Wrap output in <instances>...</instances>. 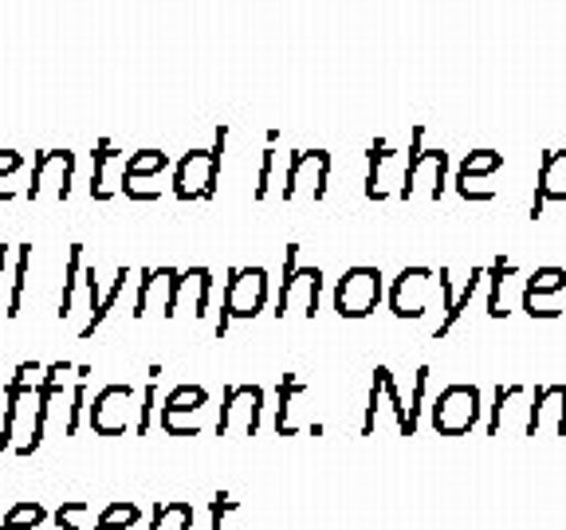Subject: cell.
<instances>
[{
  "label": "cell",
  "instance_id": "1",
  "mask_svg": "<svg viewBox=\"0 0 566 530\" xmlns=\"http://www.w3.org/2000/svg\"><path fill=\"white\" fill-rule=\"evenodd\" d=\"M44 362H20L12 381L4 385L0 405V452L32 456L40 448L35 424H40V385H44Z\"/></svg>",
  "mask_w": 566,
  "mask_h": 530
},
{
  "label": "cell",
  "instance_id": "2",
  "mask_svg": "<svg viewBox=\"0 0 566 530\" xmlns=\"http://www.w3.org/2000/svg\"><path fill=\"white\" fill-rule=\"evenodd\" d=\"M224 138H229V126L217 130L209 150H189L174 161V181H169V189H174L177 201H212L217 181H221Z\"/></svg>",
  "mask_w": 566,
  "mask_h": 530
},
{
  "label": "cell",
  "instance_id": "3",
  "mask_svg": "<svg viewBox=\"0 0 566 530\" xmlns=\"http://www.w3.org/2000/svg\"><path fill=\"white\" fill-rule=\"evenodd\" d=\"M444 189H449V153L444 150H424V126L417 123L409 130V153H406V173H401L398 197H429V201H441Z\"/></svg>",
  "mask_w": 566,
  "mask_h": 530
},
{
  "label": "cell",
  "instance_id": "4",
  "mask_svg": "<svg viewBox=\"0 0 566 530\" xmlns=\"http://www.w3.org/2000/svg\"><path fill=\"white\" fill-rule=\"evenodd\" d=\"M272 279L264 267H232L221 292V318H217V338L229 335L232 322H248L268 307Z\"/></svg>",
  "mask_w": 566,
  "mask_h": 530
},
{
  "label": "cell",
  "instance_id": "5",
  "mask_svg": "<svg viewBox=\"0 0 566 530\" xmlns=\"http://www.w3.org/2000/svg\"><path fill=\"white\" fill-rule=\"evenodd\" d=\"M318 299H323V272L318 267H300V244H287L283 252V283L275 292V318L300 310L303 318L318 315Z\"/></svg>",
  "mask_w": 566,
  "mask_h": 530
},
{
  "label": "cell",
  "instance_id": "6",
  "mask_svg": "<svg viewBox=\"0 0 566 530\" xmlns=\"http://www.w3.org/2000/svg\"><path fill=\"white\" fill-rule=\"evenodd\" d=\"M386 299V275L370 264L346 267L335 283V315L346 322H363L378 310V303Z\"/></svg>",
  "mask_w": 566,
  "mask_h": 530
},
{
  "label": "cell",
  "instance_id": "7",
  "mask_svg": "<svg viewBox=\"0 0 566 530\" xmlns=\"http://www.w3.org/2000/svg\"><path fill=\"white\" fill-rule=\"evenodd\" d=\"M429 416H433V428L441 436H464V433H472L480 424V416H484V398H480L476 385L457 381V385H444L441 393H437L433 405H429Z\"/></svg>",
  "mask_w": 566,
  "mask_h": 530
},
{
  "label": "cell",
  "instance_id": "8",
  "mask_svg": "<svg viewBox=\"0 0 566 530\" xmlns=\"http://www.w3.org/2000/svg\"><path fill=\"white\" fill-rule=\"evenodd\" d=\"M331 186V153L327 150H292L283 166V201H323Z\"/></svg>",
  "mask_w": 566,
  "mask_h": 530
},
{
  "label": "cell",
  "instance_id": "9",
  "mask_svg": "<svg viewBox=\"0 0 566 530\" xmlns=\"http://www.w3.org/2000/svg\"><path fill=\"white\" fill-rule=\"evenodd\" d=\"M138 389L134 385H103L95 401H87V424L95 436H123L126 428L138 424Z\"/></svg>",
  "mask_w": 566,
  "mask_h": 530
},
{
  "label": "cell",
  "instance_id": "10",
  "mask_svg": "<svg viewBox=\"0 0 566 530\" xmlns=\"http://www.w3.org/2000/svg\"><path fill=\"white\" fill-rule=\"evenodd\" d=\"M264 424V389L260 385H224L217 436H256Z\"/></svg>",
  "mask_w": 566,
  "mask_h": 530
},
{
  "label": "cell",
  "instance_id": "11",
  "mask_svg": "<svg viewBox=\"0 0 566 530\" xmlns=\"http://www.w3.org/2000/svg\"><path fill=\"white\" fill-rule=\"evenodd\" d=\"M75 186V153L71 150H40L32 158V181H28V201H67Z\"/></svg>",
  "mask_w": 566,
  "mask_h": 530
},
{
  "label": "cell",
  "instance_id": "12",
  "mask_svg": "<svg viewBox=\"0 0 566 530\" xmlns=\"http://www.w3.org/2000/svg\"><path fill=\"white\" fill-rule=\"evenodd\" d=\"M566 295V267H535V272L523 279V315L531 318H543V322H551V318H563V299Z\"/></svg>",
  "mask_w": 566,
  "mask_h": 530
},
{
  "label": "cell",
  "instance_id": "13",
  "mask_svg": "<svg viewBox=\"0 0 566 530\" xmlns=\"http://www.w3.org/2000/svg\"><path fill=\"white\" fill-rule=\"evenodd\" d=\"M209 405V389L205 385H177L158 409L161 433L169 436H197L201 433V413Z\"/></svg>",
  "mask_w": 566,
  "mask_h": 530
},
{
  "label": "cell",
  "instance_id": "14",
  "mask_svg": "<svg viewBox=\"0 0 566 530\" xmlns=\"http://www.w3.org/2000/svg\"><path fill=\"white\" fill-rule=\"evenodd\" d=\"M401 173H406V153H398L386 138L370 141L366 153V201H389L398 197Z\"/></svg>",
  "mask_w": 566,
  "mask_h": 530
},
{
  "label": "cell",
  "instance_id": "15",
  "mask_svg": "<svg viewBox=\"0 0 566 530\" xmlns=\"http://www.w3.org/2000/svg\"><path fill=\"white\" fill-rule=\"evenodd\" d=\"M174 169L169 153L161 150H138L126 158V177H123V197L130 201H158L161 197V177Z\"/></svg>",
  "mask_w": 566,
  "mask_h": 530
},
{
  "label": "cell",
  "instance_id": "16",
  "mask_svg": "<svg viewBox=\"0 0 566 530\" xmlns=\"http://www.w3.org/2000/svg\"><path fill=\"white\" fill-rule=\"evenodd\" d=\"M381 409H389V413H394L401 436H413V428H409V409H406V401H401L398 381H394V370H389V365H378V370H374L370 398H366V416H363V436H374Z\"/></svg>",
  "mask_w": 566,
  "mask_h": 530
},
{
  "label": "cell",
  "instance_id": "17",
  "mask_svg": "<svg viewBox=\"0 0 566 530\" xmlns=\"http://www.w3.org/2000/svg\"><path fill=\"white\" fill-rule=\"evenodd\" d=\"M437 279L433 267H401L398 279L389 283V310L398 318H421L429 310V283Z\"/></svg>",
  "mask_w": 566,
  "mask_h": 530
},
{
  "label": "cell",
  "instance_id": "18",
  "mask_svg": "<svg viewBox=\"0 0 566 530\" xmlns=\"http://www.w3.org/2000/svg\"><path fill=\"white\" fill-rule=\"evenodd\" d=\"M500 169H504V153L500 150H472L457 169V193L476 204L495 201V189L488 186V177H495Z\"/></svg>",
  "mask_w": 566,
  "mask_h": 530
},
{
  "label": "cell",
  "instance_id": "19",
  "mask_svg": "<svg viewBox=\"0 0 566 530\" xmlns=\"http://www.w3.org/2000/svg\"><path fill=\"white\" fill-rule=\"evenodd\" d=\"M174 283H177V267H146L138 279V295H134L130 315L146 318L150 310H161V318H177Z\"/></svg>",
  "mask_w": 566,
  "mask_h": 530
},
{
  "label": "cell",
  "instance_id": "20",
  "mask_svg": "<svg viewBox=\"0 0 566 530\" xmlns=\"http://www.w3.org/2000/svg\"><path fill=\"white\" fill-rule=\"evenodd\" d=\"M123 177H126V153L118 150L111 138L95 141V166H91V201H111V197L123 193Z\"/></svg>",
  "mask_w": 566,
  "mask_h": 530
},
{
  "label": "cell",
  "instance_id": "21",
  "mask_svg": "<svg viewBox=\"0 0 566 530\" xmlns=\"http://www.w3.org/2000/svg\"><path fill=\"white\" fill-rule=\"evenodd\" d=\"M437 283H441V327L433 330V338L441 342V338H449L452 330H457V322L464 318V310H469L472 295H476V287L484 283V267H472V275L464 283H460V292H452V272L449 267H441L437 272Z\"/></svg>",
  "mask_w": 566,
  "mask_h": 530
},
{
  "label": "cell",
  "instance_id": "22",
  "mask_svg": "<svg viewBox=\"0 0 566 530\" xmlns=\"http://www.w3.org/2000/svg\"><path fill=\"white\" fill-rule=\"evenodd\" d=\"M566 201V150H547L535 177V201H531V221H539L547 204Z\"/></svg>",
  "mask_w": 566,
  "mask_h": 530
},
{
  "label": "cell",
  "instance_id": "23",
  "mask_svg": "<svg viewBox=\"0 0 566 530\" xmlns=\"http://www.w3.org/2000/svg\"><path fill=\"white\" fill-rule=\"evenodd\" d=\"M563 413H566V385H539L535 398H531L523 436H535V433L563 436Z\"/></svg>",
  "mask_w": 566,
  "mask_h": 530
},
{
  "label": "cell",
  "instance_id": "24",
  "mask_svg": "<svg viewBox=\"0 0 566 530\" xmlns=\"http://www.w3.org/2000/svg\"><path fill=\"white\" fill-rule=\"evenodd\" d=\"M212 292H217V279H212L209 267H189V272H177V283H174V307H189L193 318H205L209 315V303H212Z\"/></svg>",
  "mask_w": 566,
  "mask_h": 530
},
{
  "label": "cell",
  "instance_id": "25",
  "mask_svg": "<svg viewBox=\"0 0 566 530\" xmlns=\"http://www.w3.org/2000/svg\"><path fill=\"white\" fill-rule=\"evenodd\" d=\"M520 275L515 259L507 256H495L492 264L484 267V279H488V318H507V283Z\"/></svg>",
  "mask_w": 566,
  "mask_h": 530
},
{
  "label": "cell",
  "instance_id": "26",
  "mask_svg": "<svg viewBox=\"0 0 566 530\" xmlns=\"http://www.w3.org/2000/svg\"><path fill=\"white\" fill-rule=\"evenodd\" d=\"M527 401V385H500L495 389V405H492V416H488V436H500L504 428H512V413H527L531 405Z\"/></svg>",
  "mask_w": 566,
  "mask_h": 530
},
{
  "label": "cell",
  "instance_id": "27",
  "mask_svg": "<svg viewBox=\"0 0 566 530\" xmlns=\"http://www.w3.org/2000/svg\"><path fill=\"white\" fill-rule=\"evenodd\" d=\"M28 272H32V244H17V256H12L9 299H4V307H0V315H4V318H20V310H24Z\"/></svg>",
  "mask_w": 566,
  "mask_h": 530
},
{
  "label": "cell",
  "instance_id": "28",
  "mask_svg": "<svg viewBox=\"0 0 566 530\" xmlns=\"http://www.w3.org/2000/svg\"><path fill=\"white\" fill-rule=\"evenodd\" d=\"M307 393V385H303L295 373H283V381H280V389H275V433L280 436H292L295 433V421H292V413H295V398H303Z\"/></svg>",
  "mask_w": 566,
  "mask_h": 530
},
{
  "label": "cell",
  "instance_id": "29",
  "mask_svg": "<svg viewBox=\"0 0 566 530\" xmlns=\"http://www.w3.org/2000/svg\"><path fill=\"white\" fill-rule=\"evenodd\" d=\"M83 244H71L67 247V272H63V295H60V310L55 315L67 322L71 315H75V295H80L83 287Z\"/></svg>",
  "mask_w": 566,
  "mask_h": 530
},
{
  "label": "cell",
  "instance_id": "30",
  "mask_svg": "<svg viewBox=\"0 0 566 530\" xmlns=\"http://www.w3.org/2000/svg\"><path fill=\"white\" fill-rule=\"evenodd\" d=\"M52 522V511L44 504H35V499H20L4 511L0 519V530H44Z\"/></svg>",
  "mask_w": 566,
  "mask_h": 530
},
{
  "label": "cell",
  "instance_id": "31",
  "mask_svg": "<svg viewBox=\"0 0 566 530\" xmlns=\"http://www.w3.org/2000/svg\"><path fill=\"white\" fill-rule=\"evenodd\" d=\"M146 530H193V504H186V499H166V504L154 507L150 527Z\"/></svg>",
  "mask_w": 566,
  "mask_h": 530
},
{
  "label": "cell",
  "instance_id": "32",
  "mask_svg": "<svg viewBox=\"0 0 566 530\" xmlns=\"http://www.w3.org/2000/svg\"><path fill=\"white\" fill-rule=\"evenodd\" d=\"M95 530H142V507L138 504H106L95 519Z\"/></svg>",
  "mask_w": 566,
  "mask_h": 530
},
{
  "label": "cell",
  "instance_id": "33",
  "mask_svg": "<svg viewBox=\"0 0 566 530\" xmlns=\"http://www.w3.org/2000/svg\"><path fill=\"white\" fill-rule=\"evenodd\" d=\"M126 279H130V267H118V272H115V283H111V287H106V292H103V303H98L95 318H91L87 327L80 330V338H91L98 327H103V322H106V315H111V310H115V303L123 299V292H126Z\"/></svg>",
  "mask_w": 566,
  "mask_h": 530
},
{
  "label": "cell",
  "instance_id": "34",
  "mask_svg": "<svg viewBox=\"0 0 566 530\" xmlns=\"http://www.w3.org/2000/svg\"><path fill=\"white\" fill-rule=\"evenodd\" d=\"M24 153L20 150H0V204H9V201H17L20 197V189L12 186L20 173H24Z\"/></svg>",
  "mask_w": 566,
  "mask_h": 530
},
{
  "label": "cell",
  "instance_id": "35",
  "mask_svg": "<svg viewBox=\"0 0 566 530\" xmlns=\"http://www.w3.org/2000/svg\"><path fill=\"white\" fill-rule=\"evenodd\" d=\"M283 153L275 150V141H268V150L260 153V173H256V201H268V193H272V181H275V169H280Z\"/></svg>",
  "mask_w": 566,
  "mask_h": 530
},
{
  "label": "cell",
  "instance_id": "36",
  "mask_svg": "<svg viewBox=\"0 0 566 530\" xmlns=\"http://www.w3.org/2000/svg\"><path fill=\"white\" fill-rule=\"evenodd\" d=\"M154 409H158V378L146 381L138 398V424H134V436H150L154 428Z\"/></svg>",
  "mask_w": 566,
  "mask_h": 530
},
{
  "label": "cell",
  "instance_id": "37",
  "mask_svg": "<svg viewBox=\"0 0 566 530\" xmlns=\"http://www.w3.org/2000/svg\"><path fill=\"white\" fill-rule=\"evenodd\" d=\"M240 515V504L232 499V495H217L212 499V507H209V530H237L232 527V519Z\"/></svg>",
  "mask_w": 566,
  "mask_h": 530
},
{
  "label": "cell",
  "instance_id": "38",
  "mask_svg": "<svg viewBox=\"0 0 566 530\" xmlns=\"http://www.w3.org/2000/svg\"><path fill=\"white\" fill-rule=\"evenodd\" d=\"M91 507L83 504V499H67V504L60 507V511L52 515V530H83L80 527V519L87 515Z\"/></svg>",
  "mask_w": 566,
  "mask_h": 530
},
{
  "label": "cell",
  "instance_id": "39",
  "mask_svg": "<svg viewBox=\"0 0 566 530\" xmlns=\"http://www.w3.org/2000/svg\"><path fill=\"white\" fill-rule=\"evenodd\" d=\"M429 365H417V373H413V405H409V428L417 433V424H421V401H424V389H429Z\"/></svg>",
  "mask_w": 566,
  "mask_h": 530
},
{
  "label": "cell",
  "instance_id": "40",
  "mask_svg": "<svg viewBox=\"0 0 566 530\" xmlns=\"http://www.w3.org/2000/svg\"><path fill=\"white\" fill-rule=\"evenodd\" d=\"M12 256H17V247L0 244V307L9 299V283H12Z\"/></svg>",
  "mask_w": 566,
  "mask_h": 530
},
{
  "label": "cell",
  "instance_id": "41",
  "mask_svg": "<svg viewBox=\"0 0 566 530\" xmlns=\"http://www.w3.org/2000/svg\"><path fill=\"white\" fill-rule=\"evenodd\" d=\"M563 436H566V413H563Z\"/></svg>",
  "mask_w": 566,
  "mask_h": 530
},
{
  "label": "cell",
  "instance_id": "42",
  "mask_svg": "<svg viewBox=\"0 0 566 530\" xmlns=\"http://www.w3.org/2000/svg\"><path fill=\"white\" fill-rule=\"evenodd\" d=\"M0 398H4V389H0Z\"/></svg>",
  "mask_w": 566,
  "mask_h": 530
}]
</instances>
